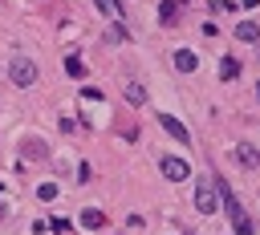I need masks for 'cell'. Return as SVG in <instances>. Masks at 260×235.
Listing matches in <instances>:
<instances>
[{
  "label": "cell",
  "mask_w": 260,
  "mask_h": 235,
  "mask_svg": "<svg viewBox=\"0 0 260 235\" xmlns=\"http://www.w3.org/2000/svg\"><path fill=\"white\" fill-rule=\"evenodd\" d=\"M49 227H53L57 235H69V219H61V215H53V219H49Z\"/></svg>",
  "instance_id": "cell-17"
},
{
  "label": "cell",
  "mask_w": 260,
  "mask_h": 235,
  "mask_svg": "<svg viewBox=\"0 0 260 235\" xmlns=\"http://www.w3.org/2000/svg\"><path fill=\"white\" fill-rule=\"evenodd\" d=\"M106 41H110V45H118V41H126V32H122V28H110V32H106Z\"/></svg>",
  "instance_id": "cell-19"
},
{
  "label": "cell",
  "mask_w": 260,
  "mask_h": 235,
  "mask_svg": "<svg viewBox=\"0 0 260 235\" xmlns=\"http://www.w3.org/2000/svg\"><path fill=\"white\" fill-rule=\"evenodd\" d=\"M195 211H199V215H215V211H219V190H215L211 178L195 182Z\"/></svg>",
  "instance_id": "cell-2"
},
{
  "label": "cell",
  "mask_w": 260,
  "mask_h": 235,
  "mask_svg": "<svg viewBox=\"0 0 260 235\" xmlns=\"http://www.w3.org/2000/svg\"><path fill=\"white\" fill-rule=\"evenodd\" d=\"M93 4H98V12H102V16L122 20V0H93Z\"/></svg>",
  "instance_id": "cell-13"
},
{
  "label": "cell",
  "mask_w": 260,
  "mask_h": 235,
  "mask_svg": "<svg viewBox=\"0 0 260 235\" xmlns=\"http://www.w3.org/2000/svg\"><path fill=\"white\" fill-rule=\"evenodd\" d=\"M158 126H162V130H167V134H171L175 142H183V146L191 142V134H187V126H183V122H179L175 113H158Z\"/></svg>",
  "instance_id": "cell-5"
},
{
  "label": "cell",
  "mask_w": 260,
  "mask_h": 235,
  "mask_svg": "<svg viewBox=\"0 0 260 235\" xmlns=\"http://www.w3.org/2000/svg\"><path fill=\"white\" fill-rule=\"evenodd\" d=\"M179 12H183V0H162L158 4V20L171 28V24H179Z\"/></svg>",
  "instance_id": "cell-6"
},
{
  "label": "cell",
  "mask_w": 260,
  "mask_h": 235,
  "mask_svg": "<svg viewBox=\"0 0 260 235\" xmlns=\"http://www.w3.org/2000/svg\"><path fill=\"white\" fill-rule=\"evenodd\" d=\"M24 158H49V146H45V138H24Z\"/></svg>",
  "instance_id": "cell-10"
},
{
  "label": "cell",
  "mask_w": 260,
  "mask_h": 235,
  "mask_svg": "<svg viewBox=\"0 0 260 235\" xmlns=\"http://www.w3.org/2000/svg\"><path fill=\"white\" fill-rule=\"evenodd\" d=\"M65 69H69L73 77H81V73H85V65H81V57H73V53L65 57Z\"/></svg>",
  "instance_id": "cell-16"
},
{
  "label": "cell",
  "mask_w": 260,
  "mask_h": 235,
  "mask_svg": "<svg viewBox=\"0 0 260 235\" xmlns=\"http://www.w3.org/2000/svg\"><path fill=\"white\" fill-rule=\"evenodd\" d=\"M215 190H219V199H223V207H228V215H232V227H236V235H256L252 219L244 215V207L236 203V194L228 190V182H215Z\"/></svg>",
  "instance_id": "cell-1"
},
{
  "label": "cell",
  "mask_w": 260,
  "mask_h": 235,
  "mask_svg": "<svg viewBox=\"0 0 260 235\" xmlns=\"http://www.w3.org/2000/svg\"><path fill=\"white\" fill-rule=\"evenodd\" d=\"M236 36H240V41H260V24H256V20H240V24H236Z\"/></svg>",
  "instance_id": "cell-11"
},
{
  "label": "cell",
  "mask_w": 260,
  "mask_h": 235,
  "mask_svg": "<svg viewBox=\"0 0 260 235\" xmlns=\"http://www.w3.org/2000/svg\"><path fill=\"white\" fill-rule=\"evenodd\" d=\"M81 97H85V101H102V89H93V85H85V89H81Z\"/></svg>",
  "instance_id": "cell-18"
},
{
  "label": "cell",
  "mask_w": 260,
  "mask_h": 235,
  "mask_svg": "<svg viewBox=\"0 0 260 235\" xmlns=\"http://www.w3.org/2000/svg\"><path fill=\"white\" fill-rule=\"evenodd\" d=\"M219 77H223V81H236V77H240V61H236V57H223V61H219Z\"/></svg>",
  "instance_id": "cell-14"
},
{
  "label": "cell",
  "mask_w": 260,
  "mask_h": 235,
  "mask_svg": "<svg viewBox=\"0 0 260 235\" xmlns=\"http://www.w3.org/2000/svg\"><path fill=\"white\" fill-rule=\"evenodd\" d=\"M158 170H162V178H167V182H183V178L191 174V166H187L183 158H175V154H167V158L158 162Z\"/></svg>",
  "instance_id": "cell-4"
},
{
  "label": "cell",
  "mask_w": 260,
  "mask_h": 235,
  "mask_svg": "<svg viewBox=\"0 0 260 235\" xmlns=\"http://www.w3.org/2000/svg\"><path fill=\"white\" fill-rule=\"evenodd\" d=\"M232 154H236V162H240V166H260V150H252L248 142L232 146Z\"/></svg>",
  "instance_id": "cell-8"
},
{
  "label": "cell",
  "mask_w": 260,
  "mask_h": 235,
  "mask_svg": "<svg viewBox=\"0 0 260 235\" xmlns=\"http://www.w3.org/2000/svg\"><path fill=\"white\" fill-rule=\"evenodd\" d=\"M122 97H126L130 105H142V101H146V89H142V81H126V85H122Z\"/></svg>",
  "instance_id": "cell-9"
},
{
  "label": "cell",
  "mask_w": 260,
  "mask_h": 235,
  "mask_svg": "<svg viewBox=\"0 0 260 235\" xmlns=\"http://www.w3.org/2000/svg\"><path fill=\"white\" fill-rule=\"evenodd\" d=\"M175 69H179V73H195V69H199V57H195L191 49H175Z\"/></svg>",
  "instance_id": "cell-7"
},
{
  "label": "cell",
  "mask_w": 260,
  "mask_h": 235,
  "mask_svg": "<svg viewBox=\"0 0 260 235\" xmlns=\"http://www.w3.org/2000/svg\"><path fill=\"white\" fill-rule=\"evenodd\" d=\"M4 215H8V207H4V203H0V219H4Z\"/></svg>",
  "instance_id": "cell-20"
},
{
  "label": "cell",
  "mask_w": 260,
  "mask_h": 235,
  "mask_svg": "<svg viewBox=\"0 0 260 235\" xmlns=\"http://www.w3.org/2000/svg\"><path fill=\"white\" fill-rule=\"evenodd\" d=\"M81 227H89V231H98V227H106V215H102L98 207H89V211H81Z\"/></svg>",
  "instance_id": "cell-12"
},
{
  "label": "cell",
  "mask_w": 260,
  "mask_h": 235,
  "mask_svg": "<svg viewBox=\"0 0 260 235\" xmlns=\"http://www.w3.org/2000/svg\"><path fill=\"white\" fill-rule=\"evenodd\" d=\"M37 199H41V203H53V199H57V182H41V186H37Z\"/></svg>",
  "instance_id": "cell-15"
},
{
  "label": "cell",
  "mask_w": 260,
  "mask_h": 235,
  "mask_svg": "<svg viewBox=\"0 0 260 235\" xmlns=\"http://www.w3.org/2000/svg\"><path fill=\"white\" fill-rule=\"evenodd\" d=\"M8 81L20 85V89H28V85L37 81V65H32L28 57H12V65H8Z\"/></svg>",
  "instance_id": "cell-3"
}]
</instances>
